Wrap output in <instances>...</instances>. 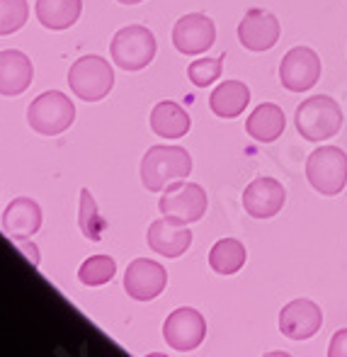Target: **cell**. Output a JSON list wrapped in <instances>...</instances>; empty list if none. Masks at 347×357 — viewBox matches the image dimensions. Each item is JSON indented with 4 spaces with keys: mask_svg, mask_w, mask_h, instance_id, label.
Segmentation results:
<instances>
[{
    "mask_svg": "<svg viewBox=\"0 0 347 357\" xmlns=\"http://www.w3.org/2000/svg\"><path fill=\"white\" fill-rule=\"evenodd\" d=\"M286 127V117L284 109L277 107L275 102H263L248 114L245 119V132L250 139L260 144H272L282 137Z\"/></svg>",
    "mask_w": 347,
    "mask_h": 357,
    "instance_id": "ac0fdd59",
    "label": "cell"
},
{
    "mask_svg": "<svg viewBox=\"0 0 347 357\" xmlns=\"http://www.w3.org/2000/svg\"><path fill=\"white\" fill-rule=\"evenodd\" d=\"M192 173V155L183 146H151L141 158V183L148 192H163L170 183Z\"/></svg>",
    "mask_w": 347,
    "mask_h": 357,
    "instance_id": "6da1fadb",
    "label": "cell"
},
{
    "mask_svg": "<svg viewBox=\"0 0 347 357\" xmlns=\"http://www.w3.org/2000/svg\"><path fill=\"white\" fill-rule=\"evenodd\" d=\"M114 275H117V263L109 255H93L78 270V280L85 287H102L112 282Z\"/></svg>",
    "mask_w": 347,
    "mask_h": 357,
    "instance_id": "cb8c5ba5",
    "label": "cell"
},
{
    "mask_svg": "<svg viewBox=\"0 0 347 357\" xmlns=\"http://www.w3.org/2000/svg\"><path fill=\"white\" fill-rule=\"evenodd\" d=\"M323 326V311L311 299H294L279 311V331L289 340H309Z\"/></svg>",
    "mask_w": 347,
    "mask_h": 357,
    "instance_id": "8fae6325",
    "label": "cell"
},
{
    "mask_svg": "<svg viewBox=\"0 0 347 357\" xmlns=\"http://www.w3.org/2000/svg\"><path fill=\"white\" fill-rule=\"evenodd\" d=\"M148 245L158 255L165 258H180L183 253H187V248L192 245V231L187 224H178V221L170 219H155L148 226V234H146Z\"/></svg>",
    "mask_w": 347,
    "mask_h": 357,
    "instance_id": "9a60e30c",
    "label": "cell"
},
{
    "mask_svg": "<svg viewBox=\"0 0 347 357\" xmlns=\"http://www.w3.org/2000/svg\"><path fill=\"white\" fill-rule=\"evenodd\" d=\"M216 42V24L204 13H190L180 17L173 27V44L180 54H202L214 47Z\"/></svg>",
    "mask_w": 347,
    "mask_h": 357,
    "instance_id": "30bf717a",
    "label": "cell"
},
{
    "mask_svg": "<svg viewBox=\"0 0 347 357\" xmlns=\"http://www.w3.org/2000/svg\"><path fill=\"white\" fill-rule=\"evenodd\" d=\"M248 260L245 245L236 238H221L209 250V265L219 275H236Z\"/></svg>",
    "mask_w": 347,
    "mask_h": 357,
    "instance_id": "7402d4cb",
    "label": "cell"
},
{
    "mask_svg": "<svg viewBox=\"0 0 347 357\" xmlns=\"http://www.w3.org/2000/svg\"><path fill=\"white\" fill-rule=\"evenodd\" d=\"M39 229H42V209L34 199L17 197L8 204L3 214V231L10 238H32Z\"/></svg>",
    "mask_w": 347,
    "mask_h": 357,
    "instance_id": "e0dca14e",
    "label": "cell"
},
{
    "mask_svg": "<svg viewBox=\"0 0 347 357\" xmlns=\"http://www.w3.org/2000/svg\"><path fill=\"white\" fill-rule=\"evenodd\" d=\"M15 243H17V248L22 250L24 255H27L29 263H32V265H39V250L34 248V245L29 243L27 238H17V241H15Z\"/></svg>",
    "mask_w": 347,
    "mask_h": 357,
    "instance_id": "83f0119b",
    "label": "cell"
},
{
    "mask_svg": "<svg viewBox=\"0 0 347 357\" xmlns=\"http://www.w3.org/2000/svg\"><path fill=\"white\" fill-rule=\"evenodd\" d=\"M163 338L173 350L187 353V350L199 348L202 340L207 338V321L197 309H190V306L175 309L163 324Z\"/></svg>",
    "mask_w": 347,
    "mask_h": 357,
    "instance_id": "9c48e42d",
    "label": "cell"
},
{
    "mask_svg": "<svg viewBox=\"0 0 347 357\" xmlns=\"http://www.w3.org/2000/svg\"><path fill=\"white\" fill-rule=\"evenodd\" d=\"M109 54L117 68L124 71H141L146 68L155 56V37L144 24H129L122 27L112 37Z\"/></svg>",
    "mask_w": 347,
    "mask_h": 357,
    "instance_id": "277c9868",
    "label": "cell"
},
{
    "mask_svg": "<svg viewBox=\"0 0 347 357\" xmlns=\"http://www.w3.org/2000/svg\"><path fill=\"white\" fill-rule=\"evenodd\" d=\"M209 199L202 185L197 183H185V180H175L160 195L158 209L165 219L178 221V224H194L207 214Z\"/></svg>",
    "mask_w": 347,
    "mask_h": 357,
    "instance_id": "5b68a950",
    "label": "cell"
},
{
    "mask_svg": "<svg viewBox=\"0 0 347 357\" xmlns=\"http://www.w3.org/2000/svg\"><path fill=\"white\" fill-rule=\"evenodd\" d=\"M117 3H124V5H137L141 0H117Z\"/></svg>",
    "mask_w": 347,
    "mask_h": 357,
    "instance_id": "f1b7e54d",
    "label": "cell"
},
{
    "mask_svg": "<svg viewBox=\"0 0 347 357\" xmlns=\"http://www.w3.org/2000/svg\"><path fill=\"white\" fill-rule=\"evenodd\" d=\"M328 355L330 357H347V328L338 331V333L330 338Z\"/></svg>",
    "mask_w": 347,
    "mask_h": 357,
    "instance_id": "4316f807",
    "label": "cell"
},
{
    "mask_svg": "<svg viewBox=\"0 0 347 357\" xmlns=\"http://www.w3.org/2000/svg\"><path fill=\"white\" fill-rule=\"evenodd\" d=\"M306 180L323 197H335L347 185V153L338 146H321L306 158Z\"/></svg>",
    "mask_w": 347,
    "mask_h": 357,
    "instance_id": "3957f363",
    "label": "cell"
},
{
    "mask_svg": "<svg viewBox=\"0 0 347 357\" xmlns=\"http://www.w3.org/2000/svg\"><path fill=\"white\" fill-rule=\"evenodd\" d=\"M224 59L226 54L216 59H197L187 66V78L192 80L197 88H209L211 83L219 80L221 71H224Z\"/></svg>",
    "mask_w": 347,
    "mask_h": 357,
    "instance_id": "484cf974",
    "label": "cell"
},
{
    "mask_svg": "<svg viewBox=\"0 0 347 357\" xmlns=\"http://www.w3.org/2000/svg\"><path fill=\"white\" fill-rule=\"evenodd\" d=\"M296 132L306 142H325L333 139L343 127V107L328 95H314L296 107Z\"/></svg>",
    "mask_w": 347,
    "mask_h": 357,
    "instance_id": "7a4b0ae2",
    "label": "cell"
},
{
    "mask_svg": "<svg viewBox=\"0 0 347 357\" xmlns=\"http://www.w3.org/2000/svg\"><path fill=\"white\" fill-rule=\"evenodd\" d=\"M279 20L263 8L245 13L238 24V39L248 52H270L279 39Z\"/></svg>",
    "mask_w": 347,
    "mask_h": 357,
    "instance_id": "4fadbf2b",
    "label": "cell"
},
{
    "mask_svg": "<svg viewBox=\"0 0 347 357\" xmlns=\"http://www.w3.org/2000/svg\"><path fill=\"white\" fill-rule=\"evenodd\" d=\"M78 224L80 231L88 241H102L105 231H107V221L100 214L95 197L90 195V190H80V212H78Z\"/></svg>",
    "mask_w": 347,
    "mask_h": 357,
    "instance_id": "603a6c76",
    "label": "cell"
},
{
    "mask_svg": "<svg viewBox=\"0 0 347 357\" xmlns=\"http://www.w3.org/2000/svg\"><path fill=\"white\" fill-rule=\"evenodd\" d=\"M286 202L284 185L275 178H255L243 192V207L253 219H272Z\"/></svg>",
    "mask_w": 347,
    "mask_h": 357,
    "instance_id": "5bb4252c",
    "label": "cell"
},
{
    "mask_svg": "<svg viewBox=\"0 0 347 357\" xmlns=\"http://www.w3.org/2000/svg\"><path fill=\"white\" fill-rule=\"evenodd\" d=\"M68 85L80 100L98 102L112 90L114 71L109 61H105L102 56H83L70 66Z\"/></svg>",
    "mask_w": 347,
    "mask_h": 357,
    "instance_id": "52a82bcc",
    "label": "cell"
},
{
    "mask_svg": "<svg viewBox=\"0 0 347 357\" xmlns=\"http://www.w3.org/2000/svg\"><path fill=\"white\" fill-rule=\"evenodd\" d=\"M32 78L34 66L27 54L15 49L0 52V95H8V98L22 95L32 85Z\"/></svg>",
    "mask_w": 347,
    "mask_h": 357,
    "instance_id": "2e32d148",
    "label": "cell"
},
{
    "mask_svg": "<svg viewBox=\"0 0 347 357\" xmlns=\"http://www.w3.org/2000/svg\"><path fill=\"white\" fill-rule=\"evenodd\" d=\"M75 119V105L70 102L68 95L59 90L42 93L32 105L27 107V122L37 134L44 137H56L63 134Z\"/></svg>",
    "mask_w": 347,
    "mask_h": 357,
    "instance_id": "8992f818",
    "label": "cell"
},
{
    "mask_svg": "<svg viewBox=\"0 0 347 357\" xmlns=\"http://www.w3.org/2000/svg\"><path fill=\"white\" fill-rule=\"evenodd\" d=\"M165 284H168V273L163 265L151 258H137L124 273V289L137 301L155 299L165 289Z\"/></svg>",
    "mask_w": 347,
    "mask_h": 357,
    "instance_id": "7c38bea8",
    "label": "cell"
},
{
    "mask_svg": "<svg viewBox=\"0 0 347 357\" xmlns=\"http://www.w3.org/2000/svg\"><path fill=\"white\" fill-rule=\"evenodd\" d=\"M192 127L187 109L180 107L178 102L163 100L151 109V129L163 139H183Z\"/></svg>",
    "mask_w": 347,
    "mask_h": 357,
    "instance_id": "ffe728a7",
    "label": "cell"
},
{
    "mask_svg": "<svg viewBox=\"0 0 347 357\" xmlns=\"http://www.w3.org/2000/svg\"><path fill=\"white\" fill-rule=\"evenodd\" d=\"M248 102H250V88L245 83H240V80H224L209 95L211 112L224 119H233L238 114H243Z\"/></svg>",
    "mask_w": 347,
    "mask_h": 357,
    "instance_id": "d6986e66",
    "label": "cell"
},
{
    "mask_svg": "<svg viewBox=\"0 0 347 357\" xmlns=\"http://www.w3.org/2000/svg\"><path fill=\"white\" fill-rule=\"evenodd\" d=\"M80 10H83V0H37V20L54 32L75 24Z\"/></svg>",
    "mask_w": 347,
    "mask_h": 357,
    "instance_id": "44dd1931",
    "label": "cell"
},
{
    "mask_svg": "<svg viewBox=\"0 0 347 357\" xmlns=\"http://www.w3.org/2000/svg\"><path fill=\"white\" fill-rule=\"evenodd\" d=\"M29 17L27 0H0V37L15 34Z\"/></svg>",
    "mask_w": 347,
    "mask_h": 357,
    "instance_id": "d4e9b609",
    "label": "cell"
},
{
    "mask_svg": "<svg viewBox=\"0 0 347 357\" xmlns=\"http://www.w3.org/2000/svg\"><path fill=\"white\" fill-rule=\"evenodd\" d=\"M279 80L291 93H306L321 80V59L311 47H294L279 63Z\"/></svg>",
    "mask_w": 347,
    "mask_h": 357,
    "instance_id": "ba28073f",
    "label": "cell"
}]
</instances>
